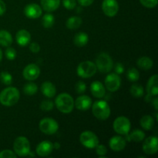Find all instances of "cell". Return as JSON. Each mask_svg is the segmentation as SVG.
I'll list each match as a JSON object with an SVG mask.
<instances>
[{"instance_id":"cell-1","label":"cell","mask_w":158,"mask_h":158,"mask_svg":"<svg viewBox=\"0 0 158 158\" xmlns=\"http://www.w3.org/2000/svg\"><path fill=\"white\" fill-rule=\"evenodd\" d=\"M20 94L17 88L9 86L0 93V103L3 106H12L19 100Z\"/></svg>"},{"instance_id":"cell-2","label":"cell","mask_w":158,"mask_h":158,"mask_svg":"<svg viewBox=\"0 0 158 158\" xmlns=\"http://www.w3.org/2000/svg\"><path fill=\"white\" fill-rule=\"evenodd\" d=\"M56 106L60 112L63 114H69L74 107V100L69 94L63 93L56 98Z\"/></svg>"},{"instance_id":"cell-3","label":"cell","mask_w":158,"mask_h":158,"mask_svg":"<svg viewBox=\"0 0 158 158\" xmlns=\"http://www.w3.org/2000/svg\"><path fill=\"white\" fill-rule=\"evenodd\" d=\"M92 112L94 117L100 120H105L110 115V108L109 104L104 100L96 101L92 106Z\"/></svg>"},{"instance_id":"cell-4","label":"cell","mask_w":158,"mask_h":158,"mask_svg":"<svg viewBox=\"0 0 158 158\" xmlns=\"http://www.w3.org/2000/svg\"><path fill=\"white\" fill-rule=\"evenodd\" d=\"M96 66L100 72L107 73L110 72L114 67V61L109 54L101 52L99 54L96 60Z\"/></svg>"},{"instance_id":"cell-5","label":"cell","mask_w":158,"mask_h":158,"mask_svg":"<svg viewBox=\"0 0 158 158\" xmlns=\"http://www.w3.org/2000/svg\"><path fill=\"white\" fill-rule=\"evenodd\" d=\"M14 152L19 157H26L30 152V143L25 137H19L13 143Z\"/></svg>"},{"instance_id":"cell-6","label":"cell","mask_w":158,"mask_h":158,"mask_svg":"<svg viewBox=\"0 0 158 158\" xmlns=\"http://www.w3.org/2000/svg\"><path fill=\"white\" fill-rule=\"evenodd\" d=\"M40 130L45 134L52 135L56 134L59 130V124L56 120L49 117H46L40 120L39 123Z\"/></svg>"},{"instance_id":"cell-7","label":"cell","mask_w":158,"mask_h":158,"mask_svg":"<svg viewBox=\"0 0 158 158\" xmlns=\"http://www.w3.org/2000/svg\"><path fill=\"white\" fill-rule=\"evenodd\" d=\"M77 75L82 78H89L95 75L97 66L91 61H84L80 63L77 69Z\"/></svg>"},{"instance_id":"cell-8","label":"cell","mask_w":158,"mask_h":158,"mask_svg":"<svg viewBox=\"0 0 158 158\" xmlns=\"http://www.w3.org/2000/svg\"><path fill=\"white\" fill-rule=\"evenodd\" d=\"M131 121L126 117H119L114 120L113 127L114 131L120 135H127L131 130Z\"/></svg>"},{"instance_id":"cell-9","label":"cell","mask_w":158,"mask_h":158,"mask_svg":"<svg viewBox=\"0 0 158 158\" xmlns=\"http://www.w3.org/2000/svg\"><path fill=\"white\" fill-rule=\"evenodd\" d=\"M80 143L86 148L94 149L99 144L98 137L94 132L89 131H83L80 136Z\"/></svg>"},{"instance_id":"cell-10","label":"cell","mask_w":158,"mask_h":158,"mask_svg":"<svg viewBox=\"0 0 158 158\" xmlns=\"http://www.w3.org/2000/svg\"><path fill=\"white\" fill-rule=\"evenodd\" d=\"M121 85V80L117 73H110L105 79V86L110 92H116L118 90Z\"/></svg>"},{"instance_id":"cell-11","label":"cell","mask_w":158,"mask_h":158,"mask_svg":"<svg viewBox=\"0 0 158 158\" xmlns=\"http://www.w3.org/2000/svg\"><path fill=\"white\" fill-rule=\"evenodd\" d=\"M102 9L106 15L114 17L119 10V4L117 0H103L102 3Z\"/></svg>"},{"instance_id":"cell-12","label":"cell","mask_w":158,"mask_h":158,"mask_svg":"<svg viewBox=\"0 0 158 158\" xmlns=\"http://www.w3.org/2000/svg\"><path fill=\"white\" fill-rule=\"evenodd\" d=\"M143 151L146 154L152 155L158 151V140L157 137L151 136L144 140L143 144Z\"/></svg>"},{"instance_id":"cell-13","label":"cell","mask_w":158,"mask_h":158,"mask_svg":"<svg viewBox=\"0 0 158 158\" xmlns=\"http://www.w3.org/2000/svg\"><path fill=\"white\" fill-rule=\"evenodd\" d=\"M23 75L24 78L29 81L36 80L39 76L40 75V67L37 65L33 64V63L27 65L23 69Z\"/></svg>"},{"instance_id":"cell-14","label":"cell","mask_w":158,"mask_h":158,"mask_svg":"<svg viewBox=\"0 0 158 158\" xmlns=\"http://www.w3.org/2000/svg\"><path fill=\"white\" fill-rule=\"evenodd\" d=\"M42 8L35 3H30L25 7L24 13L29 19H38L42 15Z\"/></svg>"},{"instance_id":"cell-15","label":"cell","mask_w":158,"mask_h":158,"mask_svg":"<svg viewBox=\"0 0 158 158\" xmlns=\"http://www.w3.org/2000/svg\"><path fill=\"white\" fill-rule=\"evenodd\" d=\"M52 150H53V144L50 141L44 140L37 145L35 152L40 157H47L52 153Z\"/></svg>"},{"instance_id":"cell-16","label":"cell","mask_w":158,"mask_h":158,"mask_svg":"<svg viewBox=\"0 0 158 158\" xmlns=\"http://www.w3.org/2000/svg\"><path fill=\"white\" fill-rule=\"evenodd\" d=\"M92 105V100L88 96H80L78 98H77L76 101L74 102V106H76L77 110L82 111L87 110L90 108Z\"/></svg>"},{"instance_id":"cell-17","label":"cell","mask_w":158,"mask_h":158,"mask_svg":"<svg viewBox=\"0 0 158 158\" xmlns=\"http://www.w3.org/2000/svg\"><path fill=\"white\" fill-rule=\"evenodd\" d=\"M126 140L120 136H114L110 138L109 141V146L114 151H123L126 147Z\"/></svg>"},{"instance_id":"cell-18","label":"cell","mask_w":158,"mask_h":158,"mask_svg":"<svg viewBox=\"0 0 158 158\" xmlns=\"http://www.w3.org/2000/svg\"><path fill=\"white\" fill-rule=\"evenodd\" d=\"M147 92L150 97H156L158 94V76L157 74L153 75L148 80Z\"/></svg>"},{"instance_id":"cell-19","label":"cell","mask_w":158,"mask_h":158,"mask_svg":"<svg viewBox=\"0 0 158 158\" xmlns=\"http://www.w3.org/2000/svg\"><path fill=\"white\" fill-rule=\"evenodd\" d=\"M90 91L93 96L97 98H103L106 94L104 86L100 81H94L91 83Z\"/></svg>"},{"instance_id":"cell-20","label":"cell","mask_w":158,"mask_h":158,"mask_svg":"<svg viewBox=\"0 0 158 158\" xmlns=\"http://www.w3.org/2000/svg\"><path fill=\"white\" fill-rule=\"evenodd\" d=\"M15 40L17 43L21 46H26L31 40V35L29 31L26 29H21L18 31L15 35Z\"/></svg>"},{"instance_id":"cell-21","label":"cell","mask_w":158,"mask_h":158,"mask_svg":"<svg viewBox=\"0 0 158 158\" xmlns=\"http://www.w3.org/2000/svg\"><path fill=\"white\" fill-rule=\"evenodd\" d=\"M41 91L43 94V95L46 96L48 98H52V97H55L56 94V86H54L53 83L49 81L44 82L42 84Z\"/></svg>"},{"instance_id":"cell-22","label":"cell","mask_w":158,"mask_h":158,"mask_svg":"<svg viewBox=\"0 0 158 158\" xmlns=\"http://www.w3.org/2000/svg\"><path fill=\"white\" fill-rule=\"evenodd\" d=\"M40 2L43 10L48 12H52L60 7V0H41Z\"/></svg>"},{"instance_id":"cell-23","label":"cell","mask_w":158,"mask_h":158,"mask_svg":"<svg viewBox=\"0 0 158 158\" xmlns=\"http://www.w3.org/2000/svg\"><path fill=\"white\" fill-rule=\"evenodd\" d=\"M73 41L76 46L78 47H83L87 44L88 41H89V36L86 32H80L76 34Z\"/></svg>"},{"instance_id":"cell-24","label":"cell","mask_w":158,"mask_h":158,"mask_svg":"<svg viewBox=\"0 0 158 158\" xmlns=\"http://www.w3.org/2000/svg\"><path fill=\"white\" fill-rule=\"evenodd\" d=\"M140 123L143 129L146 130V131H151L154 127V120L151 116L144 115L140 119Z\"/></svg>"},{"instance_id":"cell-25","label":"cell","mask_w":158,"mask_h":158,"mask_svg":"<svg viewBox=\"0 0 158 158\" xmlns=\"http://www.w3.org/2000/svg\"><path fill=\"white\" fill-rule=\"evenodd\" d=\"M137 64L138 67H140V69H143V70H148V69H151L153 67L154 62L149 57L143 56L137 60Z\"/></svg>"},{"instance_id":"cell-26","label":"cell","mask_w":158,"mask_h":158,"mask_svg":"<svg viewBox=\"0 0 158 158\" xmlns=\"http://www.w3.org/2000/svg\"><path fill=\"white\" fill-rule=\"evenodd\" d=\"M12 43V35L6 30H0V45L8 47V46H10Z\"/></svg>"},{"instance_id":"cell-27","label":"cell","mask_w":158,"mask_h":158,"mask_svg":"<svg viewBox=\"0 0 158 158\" xmlns=\"http://www.w3.org/2000/svg\"><path fill=\"white\" fill-rule=\"evenodd\" d=\"M82 24V19L79 16H72L67 19L66 23V27L69 29L73 30L77 29L81 26Z\"/></svg>"},{"instance_id":"cell-28","label":"cell","mask_w":158,"mask_h":158,"mask_svg":"<svg viewBox=\"0 0 158 158\" xmlns=\"http://www.w3.org/2000/svg\"><path fill=\"white\" fill-rule=\"evenodd\" d=\"M128 138H129L130 141L132 140L134 142H140L144 140L145 134L143 131H140V130H134V131L131 132V134H130Z\"/></svg>"},{"instance_id":"cell-29","label":"cell","mask_w":158,"mask_h":158,"mask_svg":"<svg viewBox=\"0 0 158 158\" xmlns=\"http://www.w3.org/2000/svg\"><path fill=\"white\" fill-rule=\"evenodd\" d=\"M130 92H131V95L135 98H140L144 94V89L141 85L134 84L131 86Z\"/></svg>"},{"instance_id":"cell-30","label":"cell","mask_w":158,"mask_h":158,"mask_svg":"<svg viewBox=\"0 0 158 158\" xmlns=\"http://www.w3.org/2000/svg\"><path fill=\"white\" fill-rule=\"evenodd\" d=\"M55 23V18L50 13H46L43 15L42 19V25L46 29H49L52 27Z\"/></svg>"},{"instance_id":"cell-31","label":"cell","mask_w":158,"mask_h":158,"mask_svg":"<svg viewBox=\"0 0 158 158\" xmlns=\"http://www.w3.org/2000/svg\"><path fill=\"white\" fill-rule=\"evenodd\" d=\"M38 91V86L33 83H28L23 86V92L28 96H32Z\"/></svg>"},{"instance_id":"cell-32","label":"cell","mask_w":158,"mask_h":158,"mask_svg":"<svg viewBox=\"0 0 158 158\" xmlns=\"http://www.w3.org/2000/svg\"><path fill=\"white\" fill-rule=\"evenodd\" d=\"M127 77L131 82H136L140 78V73L136 68H130L127 73Z\"/></svg>"},{"instance_id":"cell-33","label":"cell","mask_w":158,"mask_h":158,"mask_svg":"<svg viewBox=\"0 0 158 158\" xmlns=\"http://www.w3.org/2000/svg\"><path fill=\"white\" fill-rule=\"evenodd\" d=\"M0 80L3 84L6 86H9L12 83V77L9 73L6 71H3L0 73Z\"/></svg>"},{"instance_id":"cell-34","label":"cell","mask_w":158,"mask_h":158,"mask_svg":"<svg viewBox=\"0 0 158 158\" xmlns=\"http://www.w3.org/2000/svg\"><path fill=\"white\" fill-rule=\"evenodd\" d=\"M54 103L53 102L49 100H43L40 104V108L43 111H50L53 108Z\"/></svg>"},{"instance_id":"cell-35","label":"cell","mask_w":158,"mask_h":158,"mask_svg":"<svg viewBox=\"0 0 158 158\" xmlns=\"http://www.w3.org/2000/svg\"><path fill=\"white\" fill-rule=\"evenodd\" d=\"M5 54H6V58L9 60H15V58L16 57V51H15V49L12 47H9V46L6 49Z\"/></svg>"},{"instance_id":"cell-36","label":"cell","mask_w":158,"mask_h":158,"mask_svg":"<svg viewBox=\"0 0 158 158\" xmlns=\"http://www.w3.org/2000/svg\"><path fill=\"white\" fill-rule=\"evenodd\" d=\"M95 148L96 153L100 157H105V155L107 154V149L103 144H98Z\"/></svg>"},{"instance_id":"cell-37","label":"cell","mask_w":158,"mask_h":158,"mask_svg":"<svg viewBox=\"0 0 158 158\" xmlns=\"http://www.w3.org/2000/svg\"><path fill=\"white\" fill-rule=\"evenodd\" d=\"M63 5L68 10H72L75 9L77 6V1L76 0H63Z\"/></svg>"},{"instance_id":"cell-38","label":"cell","mask_w":158,"mask_h":158,"mask_svg":"<svg viewBox=\"0 0 158 158\" xmlns=\"http://www.w3.org/2000/svg\"><path fill=\"white\" fill-rule=\"evenodd\" d=\"M144 7L154 8L157 5L158 0H139Z\"/></svg>"},{"instance_id":"cell-39","label":"cell","mask_w":158,"mask_h":158,"mask_svg":"<svg viewBox=\"0 0 158 158\" xmlns=\"http://www.w3.org/2000/svg\"><path fill=\"white\" fill-rule=\"evenodd\" d=\"M76 91H77V94H83V93L86 91V85L84 82L83 81H78L76 84Z\"/></svg>"},{"instance_id":"cell-40","label":"cell","mask_w":158,"mask_h":158,"mask_svg":"<svg viewBox=\"0 0 158 158\" xmlns=\"http://www.w3.org/2000/svg\"><path fill=\"white\" fill-rule=\"evenodd\" d=\"M16 154L10 150H4L0 152V158H15Z\"/></svg>"},{"instance_id":"cell-41","label":"cell","mask_w":158,"mask_h":158,"mask_svg":"<svg viewBox=\"0 0 158 158\" xmlns=\"http://www.w3.org/2000/svg\"><path fill=\"white\" fill-rule=\"evenodd\" d=\"M114 71H115V73L117 74H122L124 72V66L122 63H117L114 66Z\"/></svg>"},{"instance_id":"cell-42","label":"cell","mask_w":158,"mask_h":158,"mask_svg":"<svg viewBox=\"0 0 158 158\" xmlns=\"http://www.w3.org/2000/svg\"><path fill=\"white\" fill-rule=\"evenodd\" d=\"M29 49L31 52L37 53L40 51V46L37 43H32L29 45Z\"/></svg>"},{"instance_id":"cell-43","label":"cell","mask_w":158,"mask_h":158,"mask_svg":"<svg viewBox=\"0 0 158 158\" xmlns=\"http://www.w3.org/2000/svg\"><path fill=\"white\" fill-rule=\"evenodd\" d=\"M94 0H78V2L82 6H89L93 4Z\"/></svg>"},{"instance_id":"cell-44","label":"cell","mask_w":158,"mask_h":158,"mask_svg":"<svg viewBox=\"0 0 158 158\" xmlns=\"http://www.w3.org/2000/svg\"><path fill=\"white\" fill-rule=\"evenodd\" d=\"M6 4H5V2L2 1V0H0V16L2 15L3 14L6 12Z\"/></svg>"},{"instance_id":"cell-45","label":"cell","mask_w":158,"mask_h":158,"mask_svg":"<svg viewBox=\"0 0 158 158\" xmlns=\"http://www.w3.org/2000/svg\"><path fill=\"white\" fill-rule=\"evenodd\" d=\"M153 105H154V108H155L156 110H157L158 109V99L157 97H155L154 100H153Z\"/></svg>"},{"instance_id":"cell-46","label":"cell","mask_w":158,"mask_h":158,"mask_svg":"<svg viewBox=\"0 0 158 158\" xmlns=\"http://www.w3.org/2000/svg\"><path fill=\"white\" fill-rule=\"evenodd\" d=\"M60 143H55L53 144V148H56V149H59V148H60Z\"/></svg>"},{"instance_id":"cell-47","label":"cell","mask_w":158,"mask_h":158,"mask_svg":"<svg viewBox=\"0 0 158 158\" xmlns=\"http://www.w3.org/2000/svg\"><path fill=\"white\" fill-rule=\"evenodd\" d=\"M2 52L1 49H0V62L2 61Z\"/></svg>"}]
</instances>
